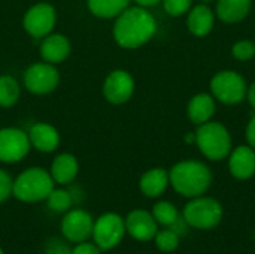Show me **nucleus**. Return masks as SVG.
Returning a JSON list of instances; mask_svg holds the SVG:
<instances>
[{
  "label": "nucleus",
  "instance_id": "nucleus-1",
  "mask_svg": "<svg viewBox=\"0 0 255 254\" xmlns=\"http://www.w3.org/2000/svg\"><path fill=\"white\" fill-rule=\"evenodd\" d=\"M154 16L143 7H130L118 15L114 27V37L123 48H137L146 43L155 33Z\"/></svg>",
  "mask_w": 255,
  "mask_h": 254
},
{
  "label": "nucleus",
  "instance_id": "nucleus-2",
  "mask_svg": "<svg viewBox=\"0 0 255 254\" xmlns=\"http://www.w3.org/2000/svg\"><path fill=\"white\" fill-rule=\"evenodd\" d=\"M169 183L185 198L202 196L212 183V174L202 162L187 160L175 165L169 174Z\"/></svg>",
  "mask_w": 255,
  "mask_h": 254
},
{
  "label": "nucleus",
  "instance_id": "nucleus-3",
  "mask_svg": "<svg viewBox=\"0 0 255 254\" xmlns=\"http://www.w3.org/2000/svg\"><path fill=\"white\" fill-rule=\"evenodd\" d=\"M54 190V180L42 168H30L13 181L12 193L21 202H40Z\"/></svg>",
  "mask_w": 255,
  "mask_h": 254
},
{
  "label": "nucleus",
  "instance_id": "nucleus-4",
  "mask_svg": "<svg viewBox=\"0 0 255 254\" xmlns=\"http://www.w3.org/2000/svg\"><path fill=\"white\" fill-rule=\"evenodd\" d=\"M196 142L209 160H221L230 154L232 139L220 123H203L196 132Z\"/></svg>",
  "mask_w": 255,
  "mask_h": 254
},
{
  "label": "nucleus",
  "instance_id": "nucleus-5",
  "mask_svg": "<svg viewBox=\"0 0 255 254\" xmlns=\"http://www.w3.org/2000/svg\"><path fill=\"white\" fill-rule=\"evenodd\" d=\"M182 217L190 228L200 231L214 229L221 223L223 207L218 201L212 198L197 196L185 205Z\"/></svg>",
  "mask_w": 255,
  "mask_h": 254
},
{
  "label": "nucleus",
  "instance_id": "nucleus-6",
  "mask_svg": "<svg viewBox=\"0 0 255 254\" xmlns=\"http://www.w3.org/2000/svg\"><path fill=\"white\" fill-rule=\"evenodd\" d=\"M124 234L126 222L118 214L108 213L97 219L91 237L94 238L96 246L100 250H112L123 241Z\"/></svg>",
  "mask_w": 255,
  "mask_h": 254
},
{
  "label": "nucleus",
  "instance_id": "nucleus-7",
  "mask_svg": "<svg viewBox=\"0 0 255 254\" xmlns=\"http://www.w3.org/2000/svg\"><path fill=\"white\" fill-rule=\"evenodd\" d=\"M211 88L214 96L226 103V105H235L239 103L245 97L247 84L245 79L233 70H224L217 73L212 78Z\"/></svg>",
  "mask_w": 255,
  "mask_h": 254
},
{
  "label": "nucleus",
  "instance_id": "nucleus-8",
  "mask_svg": "<svg viewBox=\"0 0 255 254\" xmlns=\"http://www.w3.org/2000/svg\"><path fill=\"white\" fill-rule=\"evenodd\" d=\"M30 139L28 136L13 127L1 129L0 130V162L4 163H15L22 160L28 150H30Z\"/></svg>",
  "mask_w": 255,
  "mask_h": 254
},
{
  "label": "nucleus",
  "instance_id": "nucleus-9",
  "mask_svg": "<svg viewBox=\"0 0 255 254\" xmlns=\"http://www.w3.org/2000/svg\"><path fill=\"white\" fill-rule=\"evenodd\" d=\"M60 76L57 69L51 63L31 64L24 75V84L28 91L34 94L51 93L58 85Z\"/></svg>",
  "mask_w": 255,
  "mask_h": 254
},
{
  "label": "nucleus",
  "instance_id": "nucleus-10",
  "mask_svg": "<svg viewBox=\"0 0 255 254\" xmlns=\"http://www.w3.org/2000/svg\"><path fill=\"white\" fill-rule=\"evenodd\" d=\"M55 24V9L48 3L31 6L24 16V28L33 37L48 36Z\"/></svg>",
  "mask_w": 255,
  "mask_h": 254
},
{
  "label": "nucleus",
  "instance_id": "nucleus-11",
  "mask_svg": "<svg viewBox=\"0 0 255 254\" xmlns=\"http://www.w3.org/2000/svg\"><path fill=\"white\" fill-rule=\"evenodd\" d=\"M93 217L84 210L69 211L61 222V234L72 243H84L93 235Z\"/></svg>",
  "mask_w": 255,
  "mask_h": 254
},
{
  "label": "nucleus",
  "instance_id": "nucleus-12",
  "mask_svg": "<svg viewBox=\"0 0 255 254\" xmlns=\"http://www.w3.org/2000/svg\"><path fill=\"white\" fill-rule=\"evenodd\" d=\"M134 91V81L126 70H114L108 75L103 84V94L108 102L121 105L127 102Z\"/></svg>",
  "mask_w": 255,
  "mask_h": 254
},
{
  "label": "nucleus",
  "instance_id": "nucleus-13",
  "mask_svg": "<svg viewBox=\"0 0 255 254\" xmlns=\"http://www.w3.org/2000/svg\"><path fill=\"white\" fill-rule=\"evenodd\" d=\"M154 216L145 210H134L126 219V231L137 241H151L155 238L158 229Z\"/></svg>",
  "mask_w": 255,
  "mask_h": 254
},
{
  "label": "nucleus",
  "instance_id": "nucleus-14",
  "mask_svg": "<svg viewBox=\"0 0 255 254\" xmlns=\"http://www.w3.org/2000/svg\"><path fill=\"white\" fill-rule=\"evenodd\" d=\"M230 174L238 180H248L255 174V151L253 147H238L229 160Z\"/></svg>",
  "mask_w": 255,
  "mask_h": 254
},
{
  "label": "nucleus",
  "instance_id": "nucleus-15",
  "mask_svg": "<svg viewBox=\"0 0 255 254\" xmlns=\"http://www.w3.org/2000/svg\"><path fill=\"white\" fill-rule=\"evenodd\" d=\"M30 144L42 153L54 151L60 144V135L55 127L46 123H37L30 129Z\"/></svg>",
  "mask_w": 255,
  "mask_h": 254
},
{
  "label": "nucleus",
  "instance_id": "nucleus-16",
  "mask_svg": "<svg viewBox=\"0 0 255 254\" xmlns=\"http://www.w3.org/2000/svg\"><path fill=\"white\" fill-rule=\"evenodd\" d=\"M40 54L46 63H61L70 54V43L63 34H51L43 39L40 45Z\"/></svg>",
  "mask_w": 255,
  "mask_h": 254
},
{
  "label": "nucleus",
  "instance_id": "nucleus-17",
  "mask_svg": "<svg viewBox=\"0 0 255 254\" xmlns=\"http://www.w3.org/2000/svg\"><path fill=\"white\" fill-rule=\"evenodd\" d=\"M167 184H169V174L161 168H155L142 175L139 187L145 196L158 198L160 195L164 193Z\"/></svg>",
  "mask_w": 255,
  "mask_h": 254
},
{
  "label": "nucleus",
  "instance_id": "nucleus-18",
  "mask_svg": "<svg viewBox=\"0 0 255 254\" xmlns=\"http://www.w3.org/2000/svg\"><path fill=\"white\" fill-rule=\"evenodd\" d=\"M78 174V162L72 154H60L54 159L51 166V177L58 184H69Z\"/></svg>",
  "mask_w": 255,
  "mask_h": 254
},
{
  "label": "nucleus",
  "instance_id": "nucleus-19",
  "mask_svg": "<svg viewBox=\"0 0 255 254\" xmlns=\"http://www.w3.org/2000/svg\"><path fill=\"white\" fill-rule=\"evenodd\" d=\"M251 9V0H218L217 13L224 22L242 21Z\"/></svg>",
  "mask_w": 255,
  "mask_h": 254
},
{
  "label": "nucleus",
  "instance_id": "nucleus-20",
  "mask_svg": "<svg viewBox=\"0 0 255 254\" xmlns=\"http://www.w3.org/2000/svg\"><path fill=\"white\" fill-rule=\"evenodd\" d=\"M215 112L214 99L209 94H196L188 103V117L196 124L208 123Z\"/></svg>",
  "mask_w": 255,
  "mask_h": 254
},
{
  "label": "nucleus",
  "instance_id": "nucleus-21",
  "mask_svg": "<svg viewBox=\"0 0 255 254\" xmlns=\"http://www.w3.org/2000/svg\"><path fill=\"white\" fill-rule=\"evenodd\" d=\"M214 27V13L206 4L196 6L188 15V28L194 36H206Z\"/></svg>",
  "mask_w": 255,
  "mask_h": 254
},
{
  "label": "nucleus",
  "instance_id": "nucleus-22",
  "mask_svg": "<svg viewBox=\"0 0 255 254\" xmlns=\"http://www.w3.org/2000/svg\"><path fill=\"white\" fill-rule=\"evenodd\" d=\"M128 1L130 0H88V7L96 16L114 18L127 9Z\"/></svg>",
  "mask_w": 255,
  "mask_h": 254
},
{
  "label": "nucleus",
  "instance_id": "nucleus-23",
  "mask_svg": "<svg viewBox=\"0 0 255 254\" xmlns=\"http://www.w3.org/2000/svg\"><path fill=\"white\" fill-rule=\"evenodd\" d=\"M19 97V85L18 82L9 76H0V106L9 108L16 103Z\"/></svg>",
  "mask_w": 255,
  "mask_h": 254
},
{
  "label": "nucleus",
  "instance_id": "nucleus-24",
  "mask_svg": "<svg viewBox=\"0 0 255 254\" xmlns=\"http://www.w3.org/2000/svg\"><path fill=\"white\" fill-rule=\"evenodd\" d=\"M152 216H154V219H155V222L158 225L169 228L179 217V213H178V210H176V207L173 204L161 201V202H157L154 205Z\"/></svg>",
  "mask_w": 255,
  "mask_h": 254
},
{
  "label": "nucleus",
  "instance_id": "nucleus-25",
  "mask_svg": "<svg viewBox=\"0 0 255 254\" xmlns=\"http://www.w3.org/2000/svg\"><path fill=\"white\" fill-rule=\"evenodd\" d=\"M154 240H155L157 249L164 253L175 252L179 246V235L176 232H173L172 229H164L161 232H157Z\"/></svg>",
  "mask_w": 255,
  "mask_h": 254
},
{
  "label": "nucleus",
  "instance_id": "nucleus-26",
  "mask_svg": "<svg viewBox=\"0 0 255 254\" xmlns=\"http://www.w3.org/2000/svg\"><path fill=\"white\" fill-rule=\"evenodd\" d=\"M46 199H48V207L55 213H64L72 207V196L66 190L54 189Z\"/></svg>",
  "mask_w": 255,
  "mask_h": 254
},
{
  "label": "nucleus",
  "instance_id": "nucleus-27",
  "mask_svg": "<svg viewBox=\"0 0 255 254\" xmlns=\"http://www.w3.org/2000/svg\"><path fill=\"white\" fill-rule=\"evenodd\" d=\"M232 54L235 58L241 60V61H247L250 58H253L255 54V43L250 42V40H241L238 42L233 49H232Z\"/></svg>",
  "mask_w": 255,
  "mask_h": 254
},
{
  "label": "nucleus",
  "instance_id": "nucleus-28",
  "mask_svg": "<svg viewBox=\"0 0 255 254\" xmlns=\"http://www.w3.org/2000/svg\"><path fill=\"white\" fill-rule=\"evenodd\" d=\"M191 1L193 0H163V4L169 15L181 16L182 13H185L190 9Z\"/></svg>",
  "mask_w": 255,
  "mask_h": 254
},
{
  "label": "nucleus",
  "instance_id": "nucleus-29",
  "mask_svg": "<svg viewBox=\"0 0 255 254\" xmlns=\"http://www.w3.org/2000/svg\"><path fill=\"white\" fill-rule=\"evenodd\" d=\"M12 186H13V183H12L10 177L4 171L0 169V204L4 202L10 196Z\"/></svg>",
  "mask_w": 255,
  "mask_h": 254
},
{
  "label": "nucleus",
  "instance_id": "nucleus-30",
  "mask_svg": "<svg viewBox=\"0 0 255 254\" xmlns=\"http://www.w3.org/2000/svg\"><path fill=\"white\" fill-rule=\"evenodd\" d=\"M46 254H72V250L63 241L51 240L46 246Z\"/></svg>",
  "mask_w": 255,
  "mask_h": 254
},
{
  "label": "nucleus",
  "instance_id": "nucleus-31",
  "mask_svg": "<svg viewBox=\"0 0 255 254\" xmlns=\"http://www.w3.org/2000/svg\"><path fill=\"white\" fill-rule=\"evenodd\" d=\"M72 254H100V249L96 244H90V243H79L73 250Z\"/></svg>",
  "mask_w": 255,
  "mask_h": 254
},
{
  "label": "nucleus",
  "instance_id": "nucleus-32",
  "mask_svg": "<svg viewBox=\"0 0 255 254\" xmlns=\"http://www.w3.org/2000/svg\"><path fill=\"white\" fill-rule=\"evenodd\" d=\"M187 228H188V225H187L185 219H184V217H181V216H179V217H178V219H176V220L169 226V229H172L173 232H176L179 237L187 234Z\"/></svg>",
  "mask_w": 255,
  "mask_h": 254
},
{
  "label": "nucleus",
  "instance_id": "nucleus-33",
  "mask_svg": "<svg viewBox=\"0 0 255 254\" xmlns=\"http://www.w3.org/2000/svg\"><path fill=\"white\" fill-rule=\"evenodd\" d=\"M247 139H248L250 145L255 150V117H253V120H251L250 124H248V129H247Z\"/></svg>",
  "mask_w": 255,
  "mask_h": 254
},
{
  "label": "nucleus",
  "instance_id": "nucleus-34",
  "mask_svg": "<svg viewBox=\"0 0 255 254\" xmlns=\"http://www.w3.org/2000/svg\"><path fill=\"white\" fill-rule=\"evenodd\" d=\"M248 99H250V103L253 105V108L255 109V82L248 90Z\"/></svg>",
  "mask_w": 255,
  "mask_h": 254
},
{
  "label": "nucleus",
  "instance_id": "nucleus-35",
  "mask_svg": "<svg viewBox=\"0 0 255 254\" xmlns=\"http://www.w3.org/2000/svg\"><path fill=\"white\" fill-rule=\"evenodd\" d=\"M139 6H154V4H157L160 0H134Z\"/></svg>",
  "mask_w": 255,
  "mask_h": 254
},
{
  "label": "nucleus",
  "instance_id": "nucleus-36",
  "mask_svg": "<svg viewBox=\"0 0 255 254\" xmlns=\"http://www.w3.org/2000/svg\"><path fill=\"white\" fill-rule=\"evenodd\" d=\"M185 141H187V142H193V141H196V133H190V135L185 138Z\"/></svg>",
  "mask_w": 255,
  "mask_h": 254
},
{
  "label": "nucleus",
  "instance_id": "nucleus-37",
  "mask_svg": "<svg viewBox=\"0 0 255 254\" xmlns=\"http://www.w3.org/2000/svg\"><path fill=\"white\" fill-rule=\"evenodd\" d=\"M0 254H4V253H3V252H1V250H0Z\"/></svg>",
  "mask_w": 255,
  "mask_h": 254
},
{
  "label": "nucleus",
  "instance_id": "nucleus-38",
  "mask_svg": "<svg viewBox=\"0 0 255 254\" xmlns=\"http://www.w3.org/2000/svg\"><path fill=\"white\" fill-rule=\"evenodd\" d=\"M202 1H209V0H202Z\"/></svg>",
  "mask_w": 255,
  "mask_h": 254
}]
</instances>
